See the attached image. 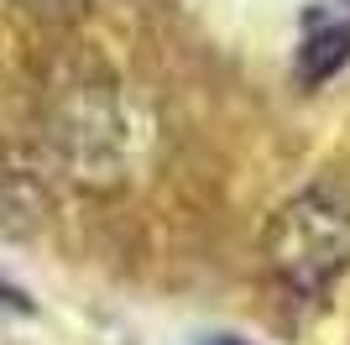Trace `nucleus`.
I'll use <instances>...</instances> for the list:
<instances>
[{
  "label": "nucleus",
  "mask_w": 350,
  "mask_h": 345,
  "mask_svg": "<svg viewBox=\"0 0 350 345\" xmlns=\"http://www.w3.org/2000/svg\"><path fill=\"white\" fill-rule=\"evenodd\" d=\"M267 267L293 298H324L350 267V199L329 183L304 188L267 230Z\"/></svg>",
  "instance_id": "nucleus-1"
},
{
  "label": "nucleus",
  "mask_w": 350,
  "mask_h": 345,
  "mask_svg": "<svg viewBox=\"0 0 350 345\" xmlns=\"http://www.w3.org/2000/svg\"><path fill=\"white\" fill-rule=\"evenodd\" d=\"M350 63V0H329L304 31V47H298V79L308 89L335 79Z\"/></svg>",
  "instance_id": "nucleus-2"
},
{
  "label": "nucleus",
  "mask_w": 350,
  "mask_h": 345,
  "mask_svg": "<svg viewBox=\"0 0 350 345\" xmlns=\"http://www.w3.org/2000/svg\"><path fill=\"white\" fill-rule=\"evenodd\" d=\"M204 345H241V340H225V335H219V340H204Z\"/></svg>",
  "instance_id": "nucleus-3"
}]
</instances>
